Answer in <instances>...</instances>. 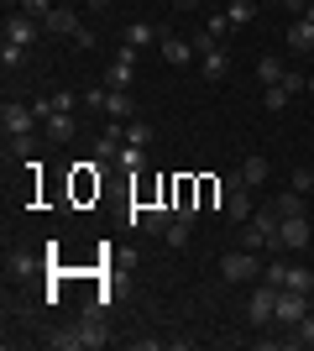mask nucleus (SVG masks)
<instances>
[{
    "mask_svg": "<svg viewBox=\"0 0 314 351\" xmlns=\"http://www.w3.org/2000/svg\"><path fill=\"white\" fill-rule=\"evenodd\" d=\"M105 341H110V330H105L100 309H90L74 330H58V336H53V346H58V351H100Z\"/></svg>",
    "mask_w": 314,
    "mask_h": 351,
    "instance_id": "obj_1",
    "label": "nucleus"
},
{
    "mask_svg": "<svg viewBox=\"0 0 314 351\" xmlns=\"http://www.w3.org/2000/svg\"><path fill=\"white\" fill-rule=\"evenodd\" d=\"M278 226H283V215L278 210H257L246 226H241V247H252V252H283V241H278Z\"/></svg>",
    "mask_w": 314,
    "mask_h": 351,
    "instance_id": "obj_2",
    "label": "nucleus"
},
{
    "mask_svg": "<svg viewBox=\"0 0 314 351\" xmlns=\"http://www.w3.org/2000/svg\"><path fill=\"white\" fill-rule=\"evenodd\" d=\"M194 53H199V69H205V79H225L231 73V53H225L220 43H215V32H194Z\"/></svg>",
    "mask_w": 314,
    "mask_h": 351,
    "instance_id": "obj_3",
    "label": "nucleus"
},
{
    "mask_svg": "<svg viewBox=\"0 0 314 351\" xmlns=\"http://www.w3.org/2000/svg\"><path fill=\"white\" fill-rule=\"evenodd\" d=\"M257 273H262V263L252 257V247L246 252H220V278L225 283H252Z\"/></svg>",
    "mask_w": 314,
    "mask_h": 351,
    "instance_id": "obj_4",
    "label": "nucleus"
},
{
    "mask_svg": "<svg viewBox=\"0 0 314 351\" xmlns=\"http://www.w3.org/2000/svg\"><path fill=\"white\" fill-rule=\"evenodd\" d=\"M37 110L31 105H21V100H5L0 105V126H5V136H27V132H37Z\"/></svg>",
    "mask_w": 314,
    "mask_h": 351,
    "instance_id": "obj_5",
    "label": "nucleus"
},
{
    "mask_svg": "<svg viewBox=\"0 0 314 351\" xmlns=\"http://www.w3.org/2000/svg\"><path fill=\"white\" fill-rule=\"evenodd\" d=\"M304 315H309V293H299V289H278V320H272V325L293 330Z\"/></svg>",
    "mask_w": 314,
    "mask_h": 351,
    "instance_id": "obj_6",
    "label": "nucleus"
},
{
    "mask_svg": "<svg viewBox=\"0 0 314 351\" xmlns=\"http://www.w3.org/2000/svg\"><path fill=\"white\" fill-rule=\"evenodd\" d=\"M37 32H42V21H37V16H27V11H11V16H5V43L31 47V43H37Z\"/></svg>",
    "mask_w": 314,
    "mask_h": 351,
    "instance_id": "obj_7",
    "label": "nucleus"
},
{
    "mask_svg": "<svg viewBox=\"0 0 314 351\" xmlns=\"http://www.w3.org/2000/svg\"><path fill=\"white\" fill-rule=\"evenodd\" d=\"M246 315H252V325H272V320H278V289L262 283V289L246 299Z\"/></svg>",
    "mask_w": 314,
    "mask_h": 351,
    "instance_id": "obj_8",
    "label": "nucleus"
},
{
    "mask_svg": "<svg viewBox=\"0 0 314 351\" xmlns=\"http://www.w3.org/2000/svg\"><path fill=\"white\" fill-rule=\"evenodd\" d=\"M309 215H288L283 226H278V241H283V252H304L309 247Z\"/></svg>",
    "mask_w": 314,
    "mask_h": 351,
    "instance_id": "obj_9",
    "label": "nucleus"
},
{
    "mask_svg": "<svg viewBox=\"0 0 314 351\" xmlns=\"http://www.w3.org/2000/svg\"><path fill=\"white\" fill-rule=\"evenodd\" d=\"M225 215H231V220H241V226H246V220L257 215L252 189H246V184H225Z\"/></svg>",
    "mask_w": 314,
    "mask_h": 351,
    "instance_id": "obj_10",
    "label": "nucleus"
},
{
    "mask_svg": "<svg viewBox=\"0 0 314 351\" xmlns=\"http://www.w3.org/2000/svg\"><path fill=\"white\" fill-rule=\"evenodd\" d=\"M131 69H136V47H120L116 63L105 69V89H131Z\"/></svg>",
    "mask_w": 314,
    "mask_h": 351,
    "instance_id": "obj_11",
    "label": "nucleus"
},
{
    "mask_svg": "<svg viewBox=\"0 0 314 351\" xmlns=\"http://www.w3.org/2000/svg\"><path fill=\"white\" fill-rule=\"evenodd\" d=\"M157 47H163V58L173 63V69H183L189 58H199V53H194V37H173V32H163V43H157Z\"/></svg>",
    "mask_w": 314,
    "mask_h": 351,
    "instance_id": "obj_12",
    "label": "nucleus"
},
{
    "mask_svg": "<svg viewBox=\"0 0 314 351\" xmlns=\"http://www.w3.org/2000/svg\"><path fill=\"white\" fill-rule=\"evenodd\" d=\"M79 11H68V5H53V16L42 21V32H53V37H79Z\"/></svg>",
    "mask_w": 314,
    "mask_h": 351,
    "instance_id": "obj_13",
    "label": "nucleus"
},
{
    "mask_svg": "<svg viewBox=\"0 0 314 351\" xmlns=\"http://www.w3.org/2000/svg\"><path fill=\"white\" fill-rule=\"evenodd\" d=\"M288 47H293V53H304V58H314V16H309V11L288 27Z\"/></svg>",
    "mask_w": 314,
    "mask_h": 351,
    "instance_id": "obj_14",
    "label": "nucleus"
},
{
    "mask_svg": "<svg viewBox=\"0 0 314 351\" xmlns=\"http://www.w3.org/2000/svg\"><path fill=\"white\" fill-rule=\"evenodd\" d=\"M267 173H272L267 158H246V162H241V173L231 178V184H246V189H257V184H267Z\"/></svg>",
    "mask_w": 314,
    "mask_h": 351,
    "instance_id": "obj_15",
    "label": "nucleus"
},
{
    "mask_svg": "<svg viewBox=\"0 0 314 351\" xmlns=\"http://www.w3.org/2000/svg\"><path fill=\"white\" fill-rule=\"evenodd\" d=\"M42 126H47V136H53V142H74V132H79L68 110H53V116H47Z\"/></svg>",
    "mask_w": 314,
    "mask_h": 351,
    "instance_id": "obj_16",
    "label": "nucleus"
},
{
    "mask_svg": "<svg viewBox=\"0 0 314 351\" xmlns=\"http://www.w3.org/2000/svg\"><path fill=\"white\" fill-rule=\"evenodd\" d=\"M147 43H163V32L152 27V21H131L126 27V47H147Z\"/></svg>",
    "mask_w": 314,
    "mask_h": 351,
    "instance_id": "obj_17",
    "label": "nucleus"
},
{
    "mask_svg": "<svg viewBox=\"0 0 314 351\" xmlns=\"http://www.w3.org/2000/svg\"><path fill=\"white\" fill-rule=\"evenodd\" d=\"M168 226H173V215H168L163 205H147V210H142V231H152V236H163Z\"/></svg>",
    "mask_w": 314,
    "mask_h": 351,
    "instance_id": "obj_18",
    "label": "nucleus"
},
{
    "mask_svg": "<svg viewBox=\"0 0 314 351\" xmlns=\"http://www.w3.org/2000/svg\"><path fill=\"white\" fill-rule=\"evenodd\" d=\"M116 162H120V168H131V173H136V168H147V147H136V142H120Z\"/></svg>",
    "mask_w": 314,
    "mask_h": 351,
    "instance_id": "obj_19",
    "label": "nucleus"
},
{
    "mask_svg": "<svg viewBox=\"0 0 314 351\" xmlns=\"http://www.w3.org/2000/svg\"><path fill=\"white\" fill-rule=\"evenodd\" d=\"M272 210H278V215H304V194L299 189H288V194H278V199H272Z\"/></svg>",
    "mask_w": 314,
    "mask_h": 351,
    "instance_id": "obj_20",
    "label": "nucleus"
},
{
    "mask_svg": "<svg viewBox=\"0 0 314 351\" xmlns=\"http://www.w3.org/2000/svg\"><path fill=\"white\" fill-rule=\"evenodd\" d=\"M283 289H299V293H309V289H314V273H309V267H299V263H288V278H283Z\"/></svg>",
    "mask_w": 314,
    "mask_h": 351,
    "instance_id": "obj_21",
    "label": "nucleus"
},
{
    "mask_svg": "<svg viewBox=\"0 0 314 351\" xmlns=\"http://www.w3.org/2000/svg\"><path fill=\"white\" fill-rule=\"evenodd\" d=\"M288 346H314V309L293 325V330H288Z\"/></svg>",
    "mask_w": 314,
    "mask_h": 351,
    "instance_id": "obj_22",
    "label": "nucleus"
},
{
    "mask_svg": "<svg viewBox=\"0 0 314 351\" xmlns=\"http://www.w3.org/2000/svg\"><path fill=\"white\" fill-rule=\"evenodd\" d=\"M252 16H257V5H252V0H231V5H225V21H231V27H246Z\"/></svg>",
    "mask_w": 314,
    "mask_h": 351,
    "instance_id": "obj_23",
    "label": "nucleus"
},
{
    "mask_svg": "<svg viewBox=\"0 0 314 351\" xmlns=\"http://www.w3.org/2000/svg\"><path fill=\"white\" fill-rule=\"evenodd\" d=\"M283 63H278V58H262V63H257V79H262V89H267V84H283Z\"/></svg>",
    "mask_w": 314,
    "mask_h": 351,
    "instance_id": "obj_24",
    "label": "nucleus"
},
{
    "mask_svg": "<svg viewBox=\"0 0 314 351\" xmlns=\"http://www.w3.org/2000/svg\"><path fill=\"white\" fill-rule=\"evenodd\" d=\"M126 142L147 147V142H152V126H147V121H136V116H131V121H126Z\"/></svg>",
    "mask_w": 314,
    "mask_h": 351,
    "instance_id": "obj_25",
    "label": "nucleus"
},
{
    "mask_svg": "<svg viewBox=\"0 0 314 351\" xmlns=\"http://www.w3.org/2000/svg\"><path fill=\"white\" fill-rule=\"evenodd\" d=\"M16 11H27V16H37V21H47V16H53V0H16Z\"/></svg>",
    "mask_w": 314,
    "mask_h": 351,
    "instance_id": "obj_26",
    "label": "nucleus"
},
{
    "mask_svg": "<svg viewBox=\"0 0 314 351\" xmlns=\"http://www.w3.org/2000/svg\"><path fill=\"white\" fill-rule=\"evenodd\" d=\"M5 142H11L16 158H27V162H31V152H37V136H31V132H27V136H5Z\"/></svg>",
    "mask_w": 314,
    "mask_h": 351,
    "instance_id": "obj_27",
    "label": "nucleus"
},
{
    "mask_svg": "<svg viewBox=\"0 0 314 351\" xmlns=\"http://www.w3.org/2000/svg\"><path fill=\"white\" fill-rule=\"evenodd\" d=\"M262 105H267V110H283V105H288V89L283 84H267V89H262Z\"/></svg>",
    "mask_w": 314,
    "mask_h": 351,
    "instance_id": "obj_28",
    "label": "nucleus"
},
{
    "mask_svg": "<svg viewBox=\"0 0 314 351\" xmlns=\"http://www.w3.org/2000/svg\"><path fill=\"white\" fill-rule=\"evenodd\" d=\"M0 63H5V69H21V63H27V47L5 43V47H0Z\"/></svg>",
    "mask_w": 314,
    "mask_h": 351,
    "instance_id": "obj_29",
    "label": "nucleus"
},
{
    "mask_svg": "<svg viewBox=\"0 0 314 351\" xmlns=\"http://www.w3.org/2000/svg\"><path fill=\"white\" fill-rule=\"evenodd\" d=\"M189 226H194V220H179V215H173V226H168V241H173V247H183V241H189Z\"/></svg>",
    "mask_w": 314,
    "mask_h": 351,
    "instance_id": "obj_30",
    "label": "nucleus"
},
{
    "mask_svg": "<svg viewBox=\"0 0 314 351\" xmlns=\"http://www.w3.org/2000/svg\"><path fill=\"white\" fill-rule=\"evenodd\" d=\"M11 273H16V278L37 273V257H31V252H16V257H11Z\"/></svg>",
    "mask_w": 314,
    "mask_h": 351,
    "instance_id": "obj_31",
    "label": "nucleus"
},
{
    "mask_svg": "<svg viewBox=\"0 0 314 351\" xmlns=\"http://www.w3.org/2000/svg\"><path fill=\"white\" fill-rule=\"evenodd\" d=\"M283 89H288V95H304V89H309V79H304V73H293V69H288V73H283Z\"/></svg>",
    "mask_w": 314,
    "mask_h": 351,
    "instance_id": "obj_32",
    "label": "nucleus"
},
{
    "mask_svg": "<svg viewBox=\"0 0 314 351\" xmlns=\"http://www.w3.org/2000/svg\"><path fill=\"white\" fill-rule=\"evenodd\" d=\"M293 189H299V194L314 189V173H309V168H299V173H293Z\"/></svg>",
    "mask_w": 314,
    "mask_h": 351,
    "instance_id": "obj_33",
    "label": "nucleus"
},
{
    "mask_svg": "<svg viewBox=\"0 0 314 351\" xmlns=\"http://www.w3.org/2000/svg\"><path fill=\"white\" fill-rule=\"evenodd\" d=\"M173 5H183V11H194V5H199V0H173Z\"/></svg>",
    "mask_w": 314,
    "mask_h": 351,
    "instance_id": "obj_34",
    "label": "nucleus"
},
{
    "mask_svg": "<svg viewBox=\"0 0 314 351\" xmlns=\"http://www.w3.org/2000/svg\"><path fill=\"white\" fill-rule=\"evenodd\" d=\"M90 5H94V11H105V5H110V0H90Z\"/></svg>",
    "mask_w": 314,
    "mask_h": 351,
    "instance_id": "obj_35",
    "label": "nucleus"
},
{
    "mask_svg": "<svg viewBox=\"0 0 314 351\" xmlns=\"http://www.w3.org/2000/svg\"><path fill=\"white\" fill-rule=\"evenodd\" d=\"M309 95H314V73H309Z\"/></svg>",
    "mask_w": 314,
    "mask_h": 351,
    "instance_id": "obj_36",
    "label": "nucleus"
},
{
    "mask_svg": "<svg viewBox=\"0 0 314 351\" xmlns=\"http://www.w3.org/2000/svg\"><path fill=\"white\" fill-rule=\"evenodd\" d=\"M309 194H314V189H309Z\"/></svg>",
    "mask_w": 314,
    "mask_h": 351,
    "instance_id": "obj_37",
    "label": "nucleus"
}]
</instances>
